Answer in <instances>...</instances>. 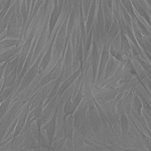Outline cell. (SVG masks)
Listing matches in <instances>:
<instances>
[{"mask_svg":"<svg viewBox=\"0 0 151 151\" xmlns=\"http://www.w3.org/2000/svg\"><path fill=\"white\" fill-rule=\"evenodd\" d=\"M68 19H69V15L62 20L60 28L58 29V33L55 36V42H53L52 47V52H53V58H55V63H57V60H60V55L63 52V47H64L65 37H67V26H68Z\"/></svg>","mask_w":151,"mask_h":151,"instance_id":"1","label":"cell"},{"mask_svg":"<svg viewBox=\"0 0 151 151\" xmlns=\"http://www.w3.org/2000/svg\"><path fill=\"white\" fill-rule=\"evenodd\" d=\"M41 58H42V52L40 53V55L36 58V60H35V62L33 63V65H31V67L27 70V72L25 73L24 77L22 78V81H21L20 85H19L18 89L16 90V92L14 93V97H18L23 91H25V90L28 88L29 85L32 83L33 80L35 79V77L38 74V65H40Z\"/></svg>","mask_w":151,"mask_h":151,"instance_id":"2","label":"cell"},{"mask_svg":"<svg viewBox=\"0 0 151 151\" xmlns=\"http://www.w3.org/2000/svg\"><path fill=\"white\" fill-rule=\"evenodd\" d=\"M88 100V104H89V107H88V113H87V117L89 119V123H90V127H91L92 130L94 132L98 133L100 132V130L102 129V125H103V122H102V119L100 117L98 111H97L96 107L94 105V100L92 99H87Z\"/></svg>","mask_w":151,"mask_h":151,"instance_id":"3","label":"cell"},{"mask_svg":"<svg viewBox=\"0 0 151 151\" xmlns=\"http://www.w3.org/2000/svg\"><path fill=\"white\" fill-rule=\"evenodd\" d=\"M92 27V32H93V40H92V45H93V50H92L91 55V67H92V82L95 83L97 78V73H98V67H99V62H100V52H99V45H98V40H97L96 32L94 30V24Z\"/></svg>","mask_w":151,"mask_h":151,"instance_id":"4","label":"cell"},{"mask_svg":"<svg viewBox=\"0 0 151 151\" xmlns=\"http://www.w3.org/2000/svg\"><path fill=\"white\" fill-rule=\"evenodd\" d=\"M6 38H18L21 40V26L19 25L17 20V14L14 11L10 16L8 21L6 31H5Z\"/></svg>","mask_w":151,"mask_h":151,"instance_id":"5","label":"cell"},{"mask_svg":"<svg viewBox=\"0 0 151 151\" xmlns=\"http://www.w3.org/2000/svg\"><path fill=\"white\" fill-rule=\"evenodd\" d=\"M107 105L105 106V112L107 114L109 121H110L111 125L116 129L117 131H120V123H119V115L116 111V99H112L109 101H106Z\"/></svg>","mask_w":151,"mask_h":151,"instance_id":"6","label":"cell"},{"mask_svg":"<svg viewBox=\"0 0 151 151\" xmlns=\"http://www.w3.org/2000/svg\"><path fill=\"white\" fill-rule=\"evenodd\" d=\"M63 58H60V60H58V63H55V65H53L52 69L50 70L45 77L41 78L40 83H38V85H37L38 89H40L41 87H43L45 85L48 84V83L53 81V80H57L58 78L60 77V75L62 74V70H63Z\"/></svg>","mask_w":151,"mask_h":151,"instance_id":"7","label":"cell"},{"mask_svg":"<svg viewBox=\"0 0 151 151\" xmlns=\"http://www.w3.org/2000/svg\"><path fill=\"white\" fill-rule=\"evenodd\" d=\"M73 57H74V52H73L72 45H70V42H69L64 55L65 60L63 63V81H65L73 73Z\"/></svg>","mask_w":151,"mask_h":151,"instance_id":"8","label":"cell"},{"mask_svg":"<svg viewBox=\"0 0 151 151\" xmlns=\"http://www.w3.org/2000/svg\"><path fill=\"white\" fill-rule=\"evenodd\" d=\"M88 107H89V104H88V100L86 98L83 101V103L81 102L79 104V106L76 108L74 115H73V117H74V129L79 128V126L83 123V121L86 119L88 113Z\"/></svg>","mask_w":151,"mask_h":151,"instance_id":"9","label":"cell"},{"mask_svg":"<svg viewBox=\"0 0 151 151\" xmlns=\"http://www.w3.org/2000/svg\"><path fill=\"white\" fill-rule=\"evenodd\" d=\"M55 129H57V110L55 109V113L52 117L50 120H48V122H47L45 125L41 126L40 131L42 133H45V137L48 141L50 145H52L53 138L55 135Z\"/></svg>","mask_w":151,"mask_h":151,"instance_id":"10","label":"cell"},{"mask_svg":"<svg viewBox=\"0 0 151 151\" xmlns=\"http://www.w3.org/2000/svg\"><path fill=\"white\" fill-rule=\"evenodd\" d=\"M84 72V70H83V68H80V69H78L77 70H74V72L70 74L69 77L67 78V79L65 80V81L62 82V84L60 85V88H58V96H62L63 94L65 93V91H67L69 88L72 86L74 83L77 81V79L79 78V76L82 74V73Z\"/></svg>","mask_w":151,"mask_h":151,"instance_id":"11","label":"cell"},{"mask_svg":"<svg viewBox=\"0 0 151 151\" xmlns=\"http://www.w3.org/2000/svg\"><path fill=\"white\" fill-rule=\"evenodd\" d=\"M58 96L57 95V96L53 97V98L50 100V101L48 102L45 107H43L42 112H41V115L40 117L41 126L45 125L47 122H48L50 117L52 116V111L55 109V106H57V104H58Z\"/></svg>","mask_w":151,"mask_h":151,"instance_id":"12","label":"cell"},{"mask_svg":"<svg viewBox=\"0 0 151 151\" xmlns=\"http://www.w3.org/2000/svg\"><path fill=\"white\" fill-rule=\"evenodd\" d=\"M29 110H30L29 102L25 103V105L23 104L22 110H21L20 114H19V116L17 118V123H16V127H15V130H14V136L18 135V134L20 133V131L23 129L24 125H25V122H26V119H27ZM14 136H13V137H14Z\"/></svg>","mask_w":151,"mask_h":151,"instance_id":"13","label":"cell"},{"mask_svg":"<svg viewBox=\"0 0 151 151\" xmlns=\"http://www.w3.org/2000/svg\"><path fill=\"white\" fill-rule=\"evenodd\" d=\"M60 16V11L58 10V4H53V8L52 11L50 13V21H48V30H47V38H52V35L55 30V27L57 25L58 18Z\"/></svg>","mask_w":151,"mask_h":151,"instance_id":"14","label":"cell"},{"mask_svg":"<svg viewBox=\"0 0 151 151\" xmlns=\"http://www.w3.org/2000/svg\"><path fill=\"white\" fill-rule=\"evenodd\" d=\"M63 130H64V137L65 139L73 140V134H74V117L70 114L64 120L63 123Z\"/></svg>","mask_w":151,"mask_h":151,"instance_id":"15","label":"cell"},{"mask_svg":"<svg viewBox=\"0 0 151 151\" xmlns=\"http://www.w3.org/2000/svg\"><path fill=\"white\" fill-rule=\"evenodd\" d=\"M21 47H22V43L17 45V47H13L8 48L7 50H4L3 52L0 53V64H3V63L8 62V60H10L12 58L15 57L17 53L20 52Z\"/></svg>","mask_w":151,"mask_h":151,"instance_id":"16","label":"cell"},{"mask_svg":"<svg viewBox=\"0 0 151 151\" xmlns=\"http://www.w3.org/2000/svg\"><path fill=\"white\" fill-rule=\"evenodd\" d=\"M96 5H97V0H92L91 6L89 8V12L87 15V22L85 24V31L86 35L91 31L92 25L94 23V17H95V12H96Z\"/></svg>","mask_w":151,"mask_h":151,"instance_id":"17","label":"cell"},{"mask_svg":"<svg viewBox=\"0 0 151 151\" xmlns=\"http://www.w3.org/2000/svg\"><path fill=\"white\" fill-rule=\"evenodd\" d=\"M86 140V136L83 134L79 129H75L74 134H73V141H74V149L80 150L83 148Z\"/></svg>","mask_w":151,"mask_h":151,"instance_id":"18","label":"cell"},{"mask_svg":"<svg viewBox=\"0 0 151 151\" xmlns=\"http://www.w3.org/2000/svg\"><path fill=\"white\" fill-rule=\"evenodd\" d=\"M131 3H132L133 9H135V10L140 14V16H142V18L145 19L146 22L148 24H150V17H149V13H148L147 9L141 5L137 0H131Z\"/></svg>","mask_w":151,"mask_h":151,"instance_id":"19","label":"cell"},{"mask_svg":"<svg viewBox=\"0 0 151 151\" xmlns=\"http://www.w3.org/2000/svg\"><path fill=\"white\" fill-rule=\"evenodd\" d=\"M17 68H15L12 72L9 74L8 76H6L5 78L3 79V85H2L1 89L0 91H2L3 89L5 88H9V87H12L14 85V83L16 81V78H17Z\"/></svg>","mask_w":151,"mask_h":151,"instance_id":"20","label":"cell"},{"mask_svg":"<svg viewBox=\"0 0 151 151\" xmlns=\"http://www.w3.org/2000/svg\"><path fill=\"white\" fill-rule=\"evenodd\" d=\"M19 58H20V55H19V53H17V55L14 57L13 60H10L6 63V67H5V70H4V74H3V79L6 77V76H8L9 74H10V73L15 69V68L18 67Z\"/></svg>","mask_w":151,"mask_h":151,"instance_id":"21","label":"cell"},{"mask_svg":"<svg viewBox=\"0 0 151 151\" xmlns=\"http://www.w3.org/2000/svg\"><path fill=\"white\" fill-rule=\"evenodd\" d=\"M117 68V63L116 60L113 57H109L108 58V62L106 64V67H105V79L109 78L111 75H113L116 70Z\"/></svg>","mask_w":151,"mask_h":151,"instance_id":"22","label":"cell"},{"mask_svg":"<svg viewBox=\"0 0 151 151\" xmlns=\"http://www.w3.org/2000/svg\"><path fill=\"white\" fill-rule=\"evenodd\" d=\"M120 32V26H119L118 20L117 19L112 18V22H111V26L109 28L108 32H107V38L109 40H113V38Z\"/></svg>","mask_w":151,"mask_h":151,"instance_id":"23","label":"cell"},{"mask_svg":"<svg viewBox=\"0 0 151 151\" xmlns=\"http://www.w3.org/2000/svg\"><path fill=\"white\" fill-rule=\"evenodd\" d=\"M75 107H74V103H73V96L70 95L69 97L67 98L65 102V105H64V108H63V111H64V120L67 118L68 116L73 114L75 112Z\"/></svg>","mask_w":151,"mask_h":151,"instance_id":"24","label":"cell"},{"mask_svg":"<svg viewBox=\"0 0 151 151\" xmlns=\"http://www.w3.org/2000/svg\"><path fill=\"white\" fill-rule=\"evenodd\" d=\"M132 99H133V90L129 92V93L126 95L125 97L121 98L124 111H125L126 114H129V113H130V111H131V106H132Z\"/></svg>","mask_w":151,"mask_h":151,"instance_id":"25","label":"cell"},{"mask_svg":"<svg viewBox=\"0 0 151 151\" xmlns=\"http://www.w3.org/2000/svg\"><path fill=\"white\" fill-rule=\"evenodd\" d=\"M121 35V50H122L123 55H129L130 58V53H131V47H130V42H129L127 36L125 33L120 32Z\"/></svg>","mask_w":151,"mask_h":151,"instance_id":"26","label":"cell"},{"mask_svg":"<svg viewBox=\"0 0 151 151\" xmlns=\"http://www.w3.org/2000/svg\"><path fill=\"white\" fill-rule=\"evenodd\" d=\"M22 40H18V38H4L0 41V45L5 50V48H10L13 47H17V45H21Z\"/></svg>","mask_w":151,"mask_h":151,"instance_id":"27","label":"cell"},{"mask_svg":"<svg viewBox=\"0 0 151 151\" xmlns=\"http://www.w3.org/2000/svg\"><path fill=\"white\" fill-rule=\"evenodd\" d=\"M119 123H120V129L123 134H127L129 131V119L126 113H123L119 116Z\"/></svg>","mask_w":151,"mask_h":151,"instance_id":"28","label":"cell"},{"mask_svg":"<svg viewBox=\"0 0 151 151\" xmlns=\"http://www.w3.org/2000/svg\"><path fill=\"white\" fill-rule=\"evenodd\" d=\"M94 105H95V107H96L97 111H98V113H99L100 117H101L102 122H103V124L105 125V127H106V129H107V126H108L109 124H111V123H110V121H109L108 117H107L106 112H105L104 109L101 107V105H100V104L98 103V102L96 101V100H94Z\"/></svg>","mask_w":151,"mask_h":151,"instance_id":"29","label":"cell"},{"mask_svg":"<svg viewBox=\"0 0 151 151\" xmlns=\"http://www.w3.org/2000/svg\"><path fill=\"white\" fill-rule=\"evenodd\" d=\"M37 144H38V148H45V149H48V150L52 149V145L48 143L47 137H45V134L41 132V131L38 132V135H37Z\"/></svg>","mask_w":151,"mask_h":151,"instance_id":"30","label":"cell"},{"mask_svg":"<svg viewBox=\"0 0 151 151\" xmlns=\"http://www.w3.org/2000/svg\"><path fill=\"white\" fill-rule=\"evenodd\" d=\"M132 106H133V110L137 115L141 116V112H142V101L140 100L139 97L136 95L133 97L132 99Z\"/></svg>","mask_w":151,"mask_h":151,"instance_id":"31","label":"cell"},{"mask_svg":"<svg viewBox=\"0 0 151 151\" xmlns=\"http://www.w3.org/2000/svg\"><path fill=\"white\" fill-rule=\"evenodd\" d=\"M120 3L122 4L124 9L129 13V15L131 16V18L137 17V16L135 15V13H134V9H133L132 3H131V0H120Z\"/></svg>","mask_w":151,"mask_h":151,"instance_id":"32","label":"cell"},{"mask_svg":"<svg viewBox=\"0 0 151 151\" xmlns=\"http://www.w3.org/2000/svg\"><path fill=\"white\" fill-rule=\"evenodd\" d=\"M45 0H36L35 5V8H33L32 12H31V13L29 14V17H28V25L31 23L32 19H35V17L36 16V14H37L38 10H40V7L43 5V3H45Z\"/></svg>","mask_w":151,"mask_h":151,"instance_id":"33","label":"cell"},{"mask_svg":"<svg viewBox=\"0 0 151 151\" xmlns=\"http://www.w3.org/2000/svg\"><path fill=\"white\" fill-rule=\"evenodd\" d=\"M10 103H11V97H8V98L4 100V101L1 103V105H0V121H1V119L3 118V116L5 115L6 112L8 111Z\"/></svg>","mask_w":151,"mask_h":151,"instance_id":"34","label":"cell"},{"mask_svg":"<svg viewBox=\"0 0 151 151\" xmlns=\"http://www.w3.org/2000/svg\"><path fill=\"white\" fill-rule=\"evenodd\" d=\"M134 19H135L136 23H137V26H138V28H139V30L141 31V33H142L143 35H146L147 37H150V31H149V29L144 25V23L137 17L134 18Z\"/></svg>","mask_w":151,"mask_h":151,"instance_id":"35","label":"cell"},{"mask_svg":"<svg viewBox=\"0 0 151 151\" xmlns=\"http://www.w3.org/2000/svg\"><path fill=\"white\" fill-rule=\"evenodd\" d=\"M12 93H13V88L12 87L5 88L2 91H0V103H2L8 97H12Z\"/></svg>","mask_w":151,"mask_h":151,"instance_id":"36","label":"cell"},{"mask_svg":"<svg viewBox=\"0 0 151 151\" xmlns=\"http://www.w3.org/2000/svg\"><path fill=\"white\" fill-rule=\"evenodd\" d=\"M92 0H83V12H84V18L87 17L89 8L91 6Z\"/></svg>","mask_w":151,"mask_h":151,"instance_id":"37","label":"cell"},{"mask_svg":"<svg viewBox=\"0 0 151 151\" xmlns=\"http://www.w3.org/2000/svg\"><path fill=\"white\" fill-rule=\"evenodd\" d=\"M150 1H151V0H146V2H147L148 5H149V6H150Z\"/></svg>","mask_w":151,"mask_h":151,"instance_id":"38","label":"cell"}]
</instances>
